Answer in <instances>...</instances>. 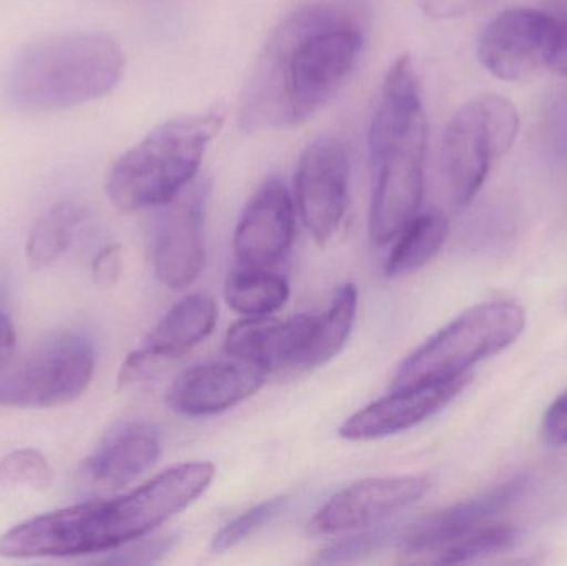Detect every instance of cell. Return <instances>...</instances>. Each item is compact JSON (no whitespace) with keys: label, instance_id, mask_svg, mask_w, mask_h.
I'll return each mask as SVG.
<instances>
[{"label":"cell","instance_id":"cell-18","mask_svg":"<svg viewBox=\"0 0 567 566\" xmlns=\"http://www.w3.org/2000/svg\"><path fill=\"white\" fill-rule=\"evenodd\" d=\"M526 488V478L516 477L505 484L496 485L492 491L460 502L445 511L435 512L433 515L420 521L409 528L405 537L400 541V557L405 564H412L420 552L429 550L442 542L458 535L468 534L483 525L495 522L503 512L516 504Z\"/></svg>","mask_w":567,"mask_h":566},{"label":"cell","instance_id":"cell-4","mask_svg":"<svg viewBox=\"0 0 567 566\" xmlns=\"http://www.w3.org/2000/svg\"><path fill=\"white\" fill-rule=\"evenodd\" d=\"M223 126L219 113L178 116L153 128L123 153L106 179L120 212L159 208L195 182L209 143Z\"/></svg>","mask_w":567,"mask_h":566},{"label":"cell","instance_id":"cell-21","mask_svg":"<svg viewBox=\"0 0 567 566\" xmlns=\"http://www.w3.org/2000/svg\"><path fill=\"white\" fill-rule=\"evenodd\" d=\"M518 541V531L503 522H492L468 534L442 542L420 554L413 564L455 565L478 560L509 550Z\"/></svg>","mask_w":567,"mask_h":566},{"label":"cell","instance_id":"cell-33","mask_svg":"<svg viewBox=\"0 0 567 566\" xmlns=\"http://www.w3.org/2000/svg\"><path fill=\"white\" fill-rule=\"evenodd\" d=\"M561 135H563V140H565V143L567 145V110L565 112V115H563V119H561Z\"/></svg>","mask_w":567,"mask_h":566},{"label":"cell","instance_id":"cell-11","mask_svg":"<svg viewBox=\"0 0 567 566\" xmlns=\"http://www.w3.org/2000/svg\"><path fill=\"white\" fill-rule=\"evenodd\" d=\"M206 196L208 183L193 182L175 199L159 206L153 228V266L159 281L172 291L192 286L205 266Z\"/></svg>","mask_w":567,"mask_h":566},{"label":"cell","instance_id":"cell-9","mask_svg":"<svg viewBox=\"0 0 567 566\" xmlns=\"http://www.w3.org/2000/svg\"><path fill=\"white\" fill-rule=\"evenodd\" d=\"M350 162L343 142L320 136L307 145L296 169V208L320 246L336 235L349 208Z\"/></svg>","mask_w":567,"mask_h":566},{"label":"cell","instance_id":"cell-17","mask_svg":"<svg viewBox=\"0 0 567 566\" xmlns=\"http://www.w3.org/2000/svg\"><path fill=\"white\" fill-rule=\"evenodd\" d=\"M162 438L145 421L120 422L106 432L95 451L83 461L80 481L90 491L116 492L133 484L155 465Z\"/></svg>","mask_w":567,"mask_h":566},{"label":"cell","instance_id":"cell-3","mask_svg":"<svg viewBox=\"0 0 567 566\" xmlns=\"http://www.w3.org/2000/svg\"><path fill=\"white\" fill-rule=\"evenodd\" d=\"M125 65L120 43L103 33L40 37L10 59L2 99L16 112H62L109 95Z\"/></svg>","mask_w":567,"mask_h":566},{"label":"cell","instance_id":"cell-14","mask_svg":"<svg viewBox=\"0 0 567 566\" xmlns=\"http://www.w3.org/2000/svg\"><path fill=\"white\" fill-rule=\"evenodd\" d=\"M470 381L472 375L462 374L395 389L393 394L350 415L340 428V438L367 442L409 431L445 409Z\"/></svg>","mask_w":567,"mask_h":566},{"label":"cell","instance_id":"cell-32","mask_svg":"<svg viewBox=\"0 0 567 566\" xmlns=\"http://www.w3.org/2000/svg\"><path fill=\"white\" fill-rule=\"evenodd\" d=\"M17 335L12 319L3 309H0V371L12 364L16 354Z\"/></svg>","mask_w":567,"mask_h":566},{"label":"cell","instance_id":"cell-12","mask_svg":"<svg viewBox=\"0 0 567 566\" xmlns=\"http://www.w3.org/2000/svg\"><path fill=\"white\" fill-rule=\"evenodd\" d=\"M432 488L420 475L365 478L333 495L309 522L312 535H336L379 527L415 505Z\"/></svg>","mask_w":567,"mask_h":566},{"label":"cell","instance_id":"cell-16","mask_svg":"<svg viewBox=\"0 0 567 566\" xmlns=\"http://www.w3.org/2000/svg\"><path fill=\"white\" fill-rule=\"evenodd\" d=\"M296 236V203L286 183L275 176L259 186L236 226V258L245 268L279 265Z\"/></svg>","mask_w":567,"mask_h":566},{"label":"cell","instance_id":"cell-28","mask_svg":"<svg viewBox=\"0 0 567 566\" xmlns=\"http://www.w3.org/2000/svg\"><path fill=\"white\" fill-rule=\"evenodd\" d=\"M543 439L551 447L567 445V391L563 392L546 411L543 419Z\"/></svg>","mask_w":567,"mask_h":566},{"label":"cell","instance_id":"cell-31","mask_svg":"<svg viewBox=\"0 0 567 566\" xmlns=\"http://www.w3.org/2000/svg\"><path fill=\"white\" fill-rule=\"evenodd\" d=\"M551 16L555 19L556 37L555 50H553V59L549 66L555 72L567 76V0H563L556 7V10H553Z\"/></svg>","mask_w":567,"mask_h":566},{"label":"cell","instance_id":"cell-29","mask_svg":"<svg viewBox=\"0 0 567 566\" xmlns=\"http://www.w3.org/2000/svg\"><path fill=\"white\" fill-rule=\"evenodd\" d=\"M390 541V535L385 532L380 534H367L362 537L349 538V541L342 542V544L336 545V547L327 550L322 554V562H340L350 560V558L357 557V555L370 554V552L377 550L383 542Z\"/></svg>","mask_w":567,"mask_h":566},{"label":"cell","instance_id":"cell-5","mask_svg":"<svg viewBox=\"0 0 567 566\" xmlns=\"http://www.w3.org/2000/svg\"><path fill=\"white\" fill-rule=\"evenodd\" d=\"M426 142L425 112L372 119L369 152L375 185L369 235L373 245L393 241L419 216L425 193Z\"/></svg>","mask_w":567,"mask_h":566},{"label":"cell","instance_id":"cell-10","mask_svg":"<svg viewBox=\"0 0 567 566\" xmlns=\"http://www.w3.org/2000/svg\"><path fill=\"white\" fill-rule=\"evenodd\" d=\"M555 37L551 12L506 10L483 29L476 53L480 63L496 79L519 82L549 66Z\"/></svg>","mask_w":567,"mask_h":566},{"label":"cell","instance_id":"cell-26","mask_svg":"<svg viewBox=\"0 0 567 566\" xmlns=\"http://www.w3.org/2000/svg\"><path fill=\"white\" fill-rule=\"evenodd\" d=\"M0 481L16 487L43 491L52 484V469L40 452L19 449L0 461Z\"/></svg>","mask_w":567,"mask_h":566},{"label":"cell","instance_id":"cell-20","mask_svg":"<svg viewBox=\"0 0 567 566\" xmlns=\"http://www.w3.org/2000/svg\"><path fill=\"white\" fill-rule=\"evenodd\" d=\"M449 219L442 213H423L416 216L399 236L389 259L385 275L389 278L412 275L429 265L449 238Z\"/></svg>","mask_w":567,"mask_h":566},{"label":"cell","instance_id":"cell-30","mask_svg":"<svg viewBox=\"0 0 567 566\" xmlns=\"http://www.w3.org/2000/svg\"><path fill=\"white\" fill-rule=\"evenodd\" d=\"M122 249L116 245H109L100 249L93 261V279L100 286H113L118 281L122 272Z\"/></svg>","mask_w":567,"mask_h":566},{"label":"cell","instance_id":"cell-6","mask_svg":"<svg viewBox=\"0 0 567 566\" xmlns=\"http://www.w3.org/2000/svg\"><path fill=\"white\" fill-rule=\"evenodd\" d=\"M526 311L513 299L480 302L440 329L400 366L393 389L468 374V369L518 341Z\"/></svg>","mask_w":567,"mask_h":566},{"label":"cell","instance_id":"cell-24","mask_svg":"<svg viewBox=\"0 0 567 566\" xmlns=\"http://www.w3.org/2000/svg\"><path fill=\"white\" fill-rule=\"evenodd\" d=\"M357 305L359 292L355 286L346 285L337 291L327 312L317 316L316 335L303 359L302 368H319L339 354L355 322Z\"/></svg>","mask_w":567,"mask_h":566},{"label":"cell","instance_id":"cell-8","mask_svg":"<svg viewBox=\"0 0 567 566\" xmlns=\"http://www.w3.org/2000/svg\"><path fill=\"white\" fill-rule=\"evenodd\" d=\"M95 351L89 339L60 332L33 349L19 364L0 371V405L47 409L70 404L92 382Z\"/></svg>","mask_w":567,"mask_h":566},{"label":"cell","instance_id":"cell-7","mask_svg":"<svg viewBox=\"0 0 567 566\" xmlns=\"http://www.w3.org/2000/svg\"><path fill=\"white\" fill-rule=\"evenodd\" d=\"M519 115L509 100L483 95L465 103L450 120L442 138V166L456 206L473 202L493 163L515 145Z\"/></svg>","mask_w":567,"mask_h":566},{"label":"cell","instance_id":"cell-22","mask_svg":"<svg viewBox=\"0 0 567 566\" xmlns=\"http://www.w3.org/2000/svg\"><path fill=\"white\" fill-rule=\"evenodd\" d=\"M289 285L268 269L245 268L226 279L225 299L233 311L245 318L271 316L289 299Z\"/></svg>","mask_w":567,"mask_h":566},{"label":"cell","instance_id":"cell-15","mask_svg":"<svg viewBox=\"0 0 567 566\" xmlns=\"http://www.w3.org/2000/svg\"><path fill=\"white\" fill-rule=\"evenodd\" d=\"M268 374L262 366L235 358L193 366L169 385L166 404L188 418L221 414L255 395Z\"/></svg>","mask_w":567,"mask_h":566},{"label":"cell","instance_id":"cell-25","mask_svg":"<svg viewBox=\"0 0 567 566\" xmlns=\"http://www.w3.org/2000/svg\"><path fill=\"white\" fill-rule=\"evenodd\" d=\"M286 501L287 498L279 497L262 502V504L256 505L251 511L245 512V514L236 517L235 521L229 522V524L225 525V527L215 535V538H213V554H225V552L235 548L236 545L248 541L251 535L261 531L268 522H271L272 518L281 514Z\"/></svg>","mask_w":567,"mask_h":566},{"label":"cell","instance_id":"cell-19","mask_svg":"<svg viewBox=\"0 0 567 566\" xmlns=\"http://www.w3.org/2000/svg\"><path fill=\"white\" fill-rule=\"evenodd\" d=\"M89 222V212L73 202H62L47 209L29 235L27 258L33 268H45L62 258Z\"/></svg>","mask_w":567,"mask_h":566},{"label":"cell","instance_id":"cell-2","mask_svg":"<svg viewBox=\"0 0 567 566\" xmlns=\"http://www.w3.org/2000/svg\"><path fill=\"white\" fill-rule=\"evenodd\" d=\"M215 475L209 462H188L120 497L30 518L0 537V557L29 560L118 550L188 508L208 491Z\"/></svg>","mask_w":567,"mask_h":566},{"label":"cell","instance_id":"cell-23","mask_svg":"<svg viewBox=\"0 0 567 566\" xmlns=\"http://www.w3.org/2000/svg\"><path fill=\"white\" fill-rule=\"evenodd\" d=\"M282 326L271 316H251L236 322L226 335V354L262 366L269 372L281 368Z\"/></svg>","mask_w":567,"mask_h":566},{"label":"cell","instance_id":"cell-1","mask_svg":"<svg viewBox=\"0 0 567 566\" xmlns=\"http://www.w3.org/2000/svg\"><path fill=\"white\" fill-rule=\"evenodd\" d=\"M362 17L342 2L307 3L266 40L239 102L246 133L293 128L337 95L362 53Z\"/></svg>","mask_w":567,"mask_h":566},{"label":"cell","instance_id":"cell-13","mask_svg":"<svg viewBox=\"0 0 567 566\" xmlns=\"http://www.w3.org/2000/svg\"><path fill=\"white\" fill-rule=\"evenodd\" d=\"M218 321L215 299L189 295L176 302L120 369L118 384H136L156 374L166 362L182 358L202 344Z\"/></svg>","mask_w":567,"mask_h":566},{"label":"cell","instance_id":"cell-27","mask_svg":"<svg viewBox=\"0 0 567 566\" xmlns=\"http://www.w3.org/2000/svg\"><path fill=\"white\" fill-rule=\"evenodd\" d=\"M416 2L430 19L452 20L472 16L498 0H416Z\"/></svg>","mask_w":567,"mask_h":566}]
</instances>
